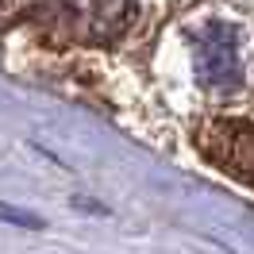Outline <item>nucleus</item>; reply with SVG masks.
Listing matches in <instances>:
<instances>
[{
  "label": "nucleus",
  "mask_w": 254,
  "mask_h": 254,
  "mask_svg": "<svg viewBox=\"0 0 254 254\" xmlns=\"http://www.w3.org/2000/svg\"><path fill=\"white\" fill-rule=\"evenodd\" d=\"M196 50V77L212 93H235L243 85V47H239L235 23L212 19L192 35Z\"/></svg>",
  "instance_id": "nucleus-1"
},
{
  "label": "nucleus",
  "mask_w": 254,
  "mask_h": 254,
  "mask_svg": "<svg viewBox=\"0 0 254 254\" xmlns=\"http://www.w3.org/2000/svg\"><path fill=\"white\" fill-rule=\"evenodd\" d=\"M35 16L54 19L58 35H65V39L108 47L131 27L139 8L135 4H62V8H35Z\"/></svg>",
  "instance_id": "nucleus-2"
},
{
  "label": "nucleus",
  "mask_w": 254,
  "mask_h": 254,
  "mask_svg": "<svg viewBox=\"0 0 254 254\" xmlns=\"http://www.w3.org/2000/svg\"><path fill=\"white\" fill-rule=\"evenodd\" d=\"M31 8H16V4H0V31L8 27V19H16V16H27Z\"/></svg>",
  "instance_id": "nucleus-4"
},
{
  "label": "nucleus",
  "mask_w": 254,
  "mask_h": 254,
  "mask_svg": "<svg viewBox=\"0 0 254 254\" xmlns=\"http://www.w3.org/2000/svg\"><path fill=\"white\" fill-rule=\"evenodd\" d=\"M196 146L223 174L254 185V124L235 116H212L196 127Z\"/></svg>",
  "instance_id": "nucleus-3"
}]
</instances>
